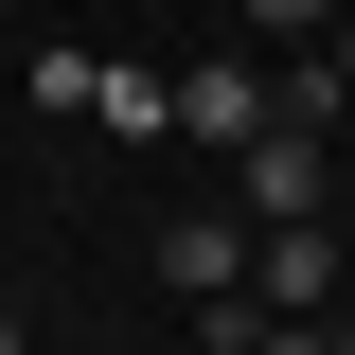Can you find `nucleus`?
Here are the masks:
<instances>
[{"label": "nucleus", "mask_w": 355, "mask_h": 355, "mask_svg": "<svg viewBox=\"0 0 355 355\" xmlns=\"http://www.w3.org/2000/svg\"><path fill=\"white\" fill-rule=\"evenodd\" d=\"M266 125H284V53H214V71H178V142H214V160H249Z\"/></svg>", "instance_id": "obj_1"}, {"label": "nucleus", "mask_w": 355, "mask_h": 355, "mask_svg": "<svg viewBox=\"0 0 355 355\" xmlns=\"http://www.w3.org/2000/svg\"><path fill=\"white\" fill-rule=\"evenodd\" d=\"M320 178H338V125H266L249 160H231V214H249V231H302Z\"/></svg>", "instance_id": "obj_2"}, {"label": "nucleus", "mask_w": 355, "mask_h": 355, "mask_svg": "<svg viewBox=\"0 0 355 355\" xmlns=\"http://www.w3.org/2000/svg\"><path fill=\"white\" fill-rule=\"evenodd\" d=\"M249 302H266V320H338V302H355V249H338L320 214H302V231H249Z\"/></svg>", "instance_id": "obj_3"}, {"label": "nucleus", "mask_w": 355, "mask_h": 355, "mask_svg": "<svg viewBox=\"0 0 355 355\" xmlns=\"http://www.w3.org/2000/svg\"><path fill=\"white\" fill-rule=\"evenodd\" d=\"M160 284H178V320L249 302V214H178V231H160Z\"/></svg>", "instance_id": "obj_4"}, {"label": "nucleus", "mask_w": 355, "mask_h": 355, "mask_svg": "<svg viewBox=\"0 0 355 355\" xmlns=\"http://www.w3.org/2000/svg\"><path fill=\"white\" fill-rule=\"evenodd\" d=\"M89 125H125V142H178V89H160V71H125V53H107V89H89Z\"/></svg>", "instance_id": "obj_5"}, {"label": "nucleus", "mask_w": 355, "mask_h": 355, "mask_svg": "<svg viewBox=\"0 0 355 355\" xmlns=\"http://www.w3.org/2000/svg\"><path fill=\"white\" fill-rule=\"evenodd\" d=\"M249 36H338V0H231Z\"/></svg>", "instance_id": "obj_6"}, {"label": "nucleus", "mask_w": 355, "mask_h": 355, "mask_svg": "<svg viewBox=\"0 0 355 355\" xmlns=\"http://www.w3.org/2000/svg\"><path fill=\"white\" fill-rule=\"evenodd\" d=\"M249 355H338V320H266V338H249Z\"/></svg>", "instance_id": "obj_7"}, {"label": "nucleus", "mask_w": 355, "mask_h": 355, "mask_svg": "<svg viewBox=\"0 0 355 355\" xmlns=\"http://www.w3.org/2000/svg\"><path fill=\"white\" fill-rule=\"evenodd\" d=\"M320 71H338V89H355V18H338V36H320Z\"/></svg>", "instance_id": "obj_8"}, {"label": "nucleus", "mask_w": 355, "mask_h": 355, "mask_svg": "<svg viewBox=\"0 0 355 355\" xmlns=\"http://www.w3.org/2000/svg\"><path fill=\"white\" fill-rule=\"evenodd\" d=\"M0 355H36V338H18V302H0Z\"/></svg>", "instance_id": "obj_9"}, {"label": "nucleus", "mask_w": 355, "mask_h": 355, "mask_svg": "<svg viewBox=\"0 0 355 355\" xmlns=\"http://www.w3.org/2000/svg\"><path fill=\"white\" fill-rule=\"evenodd\" d=\"M338 355H355V302H338Z\"/></svg>", "instance_id": "obj_10"}, {"label": "nucleus", "mask_w": 355, "mask_h": 355, "mask_svg": "<svg viewBox=\"0 0 355 355\" xmlns=\"http://www.w3.org/2000/svg\"><path fill=\"white\" fill-rule=\"evenodd\" d=\"M178 355H214V338H178Z\"/></svg>", "instance_id": "obj_11"}]
</instances>
